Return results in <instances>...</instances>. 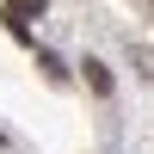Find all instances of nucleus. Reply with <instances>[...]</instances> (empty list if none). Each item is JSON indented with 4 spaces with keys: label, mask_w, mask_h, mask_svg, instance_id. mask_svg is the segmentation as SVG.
Returning <instances> with one entry per match:
<instances>
[{
    "label": "nucleus",
    "mask_w": 154,
    "mask_h": 154,
    "mask_svg": "<svg viewBox=\"0 0 154 154\" xmlns=\"http://www.w3.org/2000/svg\"><path fill=\"white\" fill-rule=\"evenodd\" d=\"M37 12H43V0H6V31H19V37H25Z\"/></svg>",
    "instance_id": "1"
},
{
    "label": "nucleus",
    "mask_w": 154,
    "mask_h": 154,
    "mask_svg": "<svg viewBox=\"0 0 154 154\" xmlns=\"http://www.w3.org/2000/svg\"><path fill=\"white\" fill-rule=\"evenodd\" d=\"M148 19H154V0H148Z\"/></svg>",
    "instance_id": "2"
}]
</instances>
